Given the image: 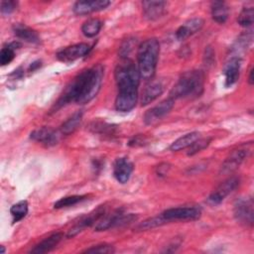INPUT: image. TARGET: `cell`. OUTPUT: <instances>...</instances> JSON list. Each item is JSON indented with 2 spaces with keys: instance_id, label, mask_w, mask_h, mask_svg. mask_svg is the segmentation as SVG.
<instances>
[{
  "instance_id": "11",
  "label": "cell",
  "mask_w": 254,
  "mask_h": 254,
  "mask_svg": "<svg viewBox=\"0 0 254 254\" xmlns=\"http://www.w3.org/2000/svg\"><path fill=\"white\" fill-rule=\"evenodd\" d=\"M62 133L51 127H41L31 132L30 138L36 142H39L47 147L54 146L60 141Z\"/></svg>"
},
{
  "instance_id": "41",
  "label": "cell",
  "mask_w": 254,
  "mask_h": 254,
  "mask_svg": "<svg viewBox=\"0 0 254 254\" xmlns=\"http://www.w3.org/2000/svg\"><path fill=\"white\" fill-rule=\"evenodd\" d=\"M249 84H253V68L250 69V74H249Z\"/></svg>"
},
{
  "instance_id": "20",
  "label": "cell",
  "mask_w": 254,
  "mask_h": 254,
  "mask_svg": "<svg viewBox=\"0 0 254 254\" xmlns=\"http://www.w3.org/2000/svg\"><path fill=\"white\" fill-rule=\"evenodd\" d=\"M64 234L62 232H56L42 240L40 243L35 245L31 250L30 253H35V254H43L52 251L56 246L61 242L63 239Z\"/></svg>"
},
{
  "instance_id": "9",
  "label": "cell",
  "mask_w": 254,
  "mask_h": 254,
  "mask_svg": "<svg viewBox=\"0 0 254 254\" xmlns=\"http://www.w3.org/2000/svg\"><path fill=\"white\" fill-rule=\"evenodd\" d=\"M90 51V46L85 43H79L65 47L57 53V59L64 63L74 62L83 58Z\"/></svg>"
},
{
  "instance_id": "10",
  "label": "cell",
  "mask_w": 254,
  "mask_h": 254,
  "mask_svg": "<svg viewBox=\"0 0 254 254\" xmlns=\"http://www.w3.org/2000/svg\"><path fill=\"white\" fill-rule=\"evenodd\" d=\"M239 182L240 180L237 177H230L227 180L223 181L216 188V190L208 196L207 201L212 205L219 204L225 198V196H227L238 187Z\"/></svg>"
},
{
  "instance_id": "38",
  "label": "cell",
  "mask_w": 254,
  "mask_h": 254,
  "mask_svg": "<svg viewBox=\"0 0 254 254\" xmlns=\"http://www.w3.org/2000/svg\"><path fill=\"white\" fill-rule=\"evenodd\" d=\"M23 76H24V70L21 66L16 68L12 73L9 74V77L11 78V80H19V79H22Z\"/></svg>"
},
{
  "instance_id": "21",
  "label": "cell",
  "mask_w": 254,
  "mask_h": 254,
  "mask_svg": "<svg viewBox=\"0 0 254 254\" xmlns=\"http://www.w3.org/2000/svg\"><path fill=\"white\" fill-rule=\"evenodd\" d=\"M13 32L18 39L23 40L27 43H31V44L40 43V37L38 33L34 29L30 28L25 24H15L13 26Z\"/></svg>"
},
{
  "instance_id": "18",
  "label": "cell",
  "mask_w": 254,
  "mask_h": 254,
  "mask_svg": "<svg viewBox=\"0 0 254 254\" xmlns=\"http://www.w3.org/2000/svg\"><path fill=\"white\" fill-rule=\"evenodd\" d=\"M204 24V21L201 18H192L181 25L176 31V38L179 41H184L190 36L198 32Z\"/></svg>"
},
{
  "instance_id": "31",
  "label": "cell",
  "mask_w": 254,
  "mask_h": 254,
  "mask_svg": "<svg viewBox=\"0 0 254 254\" xmlns=\"http://www.w3.org/2000/svg\"><path fill=\"white\" fill-rule=\"evenodd\" d=\"M165 224L161 214L160 215H157V216H153L151 218H148L146 220H144L143 222H141L136 228L138 230H148V229H152L154 227H157V226H160V225H163Z\"/></svg>"
},
{
  "instance_id": "2",
  "label": "cell",
  "mask_w": 254,
  "mask_h": 254,
  "mask_svg": "<svg viewBox=\"0 0 254 254\" xmlns=\"http://www.w3.org/2000/svg\"><path fill=\"white\" fill-rule=\"evenodd\" d=\"M114 77L118 89L115 108L120 112H129L136 106L138 99L141 78L138 67L131 60L123 59L115 68Z\"/></svg>"
},
{
  "instance_id": "14",
  "label": "cell",
  "mask_w": 254,
  "mask_h": 254,
  "mask_svg": "<svg viewBox=\"0 0 254 254\" xmlns=\"http://www.w3.org/2000/svg\"><path fill=\"white\" fill-rule=\"evenodd\" d=\"M133 163L127 158H118L113 165V176L120 184H125L129 181L133 172Z\"/></svg>"
},
{
  "instance_id": "17",
  "label": "cell",
  "mask_w": 254,
  "mask_h": 254,
  "mask_svg": "<svg viewBox=\"0 0 254 254\" xmlns=\"http://www.w3.org/2000/svg\"><path fill=\"white\" fill-rule=\"evenodd\" d=\"M247 154H248V151L245 149L233 150L222 163L220 172L223 174L232 173L241 165V163L247 157Z\"/></svg>"
},
{
  "instance_id": "32",
  "label": "cell",
  "mask_w": 254,
  "mask_h": 254,
  "mask_svg": "<svg viewBox=\"0 0 254 254\" xmlns=\"http://www.w3.org/2000/svg\"><path fill=\"white\" fill-rule=\"evenodd\" d=\"M210 143V138H198L196 141L193 142V144L191 146H190L189 151H188V155L189 156H192L198 152H200L201 150L205 149Z\"/></svg>"
},
{
  "instance_id": "36",
  "label": "cell",
  "mask_w": 254,
  "mask_h": 254,
  "mask_svg": "<svg viewBox=\"0 0 254 254\" xmlns=\"http://www.w3.org/2000/svg\"><path fill=\"white\" fill-rule=\"evenodd\" d=\"M134 47V42L133 40H127L120 48V56H121V59H128V55L130 54V52L132 51Z\"/></svg>"
},
{
  "instance_id": "37",
  "label": "cell",
  "mask_w": 254,
  "mask_h": 254,
  "mask_svg": "<svg viewBox=\"0 0 254 254\" xmlns=\"http://www.w3.org/2000/svg\"><path fill=\"white\" fill-rule=\"evenodd\" d=\"M213 60H214V53H213V50L210 48V47H207L205 49V55H204V61L207 64H211L213 63Z\"/></svg>"
},
{
  "instance_id": "5",
  "label": "cell",
  "mask_w": 254,
  "mask_h": 254,
  "mask_svg": "<svg viewBox=\"0 0 254 254\" xmlns=\"http://www.w3.org/2000/svg\"><path fill=\"white\" fill-rule=\"evenodd\" d=\"M137 216L133 213H125L123 209H117L111 214H103L95 225L96 231H103L109 228L123 226L136 220Z\"/></svg>"
},
{
  "instance_id": "30",
  "label": "cell",
  "mask_w": 254,
  "mask_h": 254,
  "mask_svg": "<svg viewBox=\"0 0 254 254\" xmlns=\"http://www.w3.org/2000/svg\"><path fill=\"white\" fill-rule=\"evenodd\" d=\"M253 16H254V9L253 7H244L238 18L237 22L242 27H250L253 24Z\"/></svg>"
},
{
  "instance_id": "39",
  "label": "cell",
  "mask_w": 254,
  "mask_h": 254,
  "mask_svg": "<svg viewBox=\"0 0 254 254\" xmlns=\"http://www.w3.org/2000/svg\"><path fill=\"white\" fill-rule=\"evenodd\" d=\"M169 169H170L169 164H166V163H165V164H161V165L158 166V168H157V174H158V176H165V175H167Z\"/></svg>"
},
{
  "instance_id": "7",
  "label": "cell",
  "mask_w": 254,
  "mask_h": 254,
  "mask_svg": "<svg viewBox=\"0 0 254 254\" xmlns=\"http://www.w3.org/2000/svg\"><path fill=\"white\" fill-rule=\"evenodd\" d=\"M201 215V209L197 206H179L168 208L161 213L165 223L177 220H196Z\"/></svg>"
},
{
  "instance_id": "42",
  "label": "cell",
  "mask_w": 254,
  "mask_h": 254,
  "mask_svg": "<svg viewBox=\"0 0 254 254\" xmlns=\"http://www.w3.org/2000/svg\"><path fill=\"white\" fill-rule=\"evenodd\" d=\"M0 247H1V251H0V252H1V253H2V254H3V253H4V252H5V249H4V246H0Z\"/></svg>"
},
{
  "instance_id": "15",
  "label": "cell",
  "mask_w": 254,
  "mask_h": 254,
  "mask_svg": "<svg viewBox=\"0 0 254 254\" xmlns=\"http://www.w3.org/2000/svg\"><path fill=\"white\" fill-rule=\"evenodd\" d=\"M240 67H241V59L238 57H232L226 63L223 68L224 85L226 87H230L238 80Z\"/></svg>"
},
{
  "instance_id": "12",
  "label": "cell",
  "mask_w": 254,
  "mask_h": 254,
  "mask_svg": "<svg viewBox=\"0 0 254 254\" xmlns=\"http://www.w3.org/2000/svg\"><path fill=\"white\" fill-rule=\"evenodd\" d=\"M105 213L104 207L103 206H99L96 209H94L92 212L88 213L87 215L81 217L67 232L66 237L70 238L75 236L76 234H78L80 231H82L85 227L91 226L92 224H94L95 222H97L101 216Z\"/></svg>"
},
{
  "instance_id": "29",
  "label": "cell",
  "mask_w": 254,
  "mask_h": 254,
  "mask_svg": "<svg viewBox=\"0 0 254 254\" xmlns=\"http://www.w3.org/2000/svg\"><path fill=\"white\" fill-rule=\"evenodd\" d=\"M29 210V205L27 200H20L17 203L13 204L10 208V213L13 217V222L16 223L23 219Z\"/></svg>"
},
{
  "instance_id": "22",
  "label": "cell",
  "mask_w": 254,
  "mask_h": 254,
  "mask_svg": "<svg viewBox=\"0 0 254 254\" xmlns=\"http://www.w3.org/2000/svg\"><path fill=\"white\" fill-rule=\"evenodd\" d=\"M210 11H211L212 19L218 24H223L228 19L229 8L225 2H222V1L212 2L210 5Z\"/></svg>"
},
{
  "instance_id": "35",
  "label": "cell",
  "mask_w": 254,
  "mask_h": 254,
  "mask_svg": "<svg viewBox=\"0 0 254 254\" xmlns=\"http://www.w3.org/2000/svg\"><path fill=\"white\" fill-rule=\"evenodd\" d=\"M18 2L17 1H13V0H8V1H2L1 2V13L3 15H9L12 12H14L17 8Z\"/></svg>"
},
{
  "instance_id": "16",
  "label": "cell",
  "mask_w": 254,
  "mask_h": 254,
  "mask_svg": "<svg viewBox=\"0 0 254 254\" xmlns=\"http://www.w3.org/2000/svg\"><path fill=\"white\" fill-rule=\"evenodd\" d=\"M164 89H165V87L161 80L152 78L149 81V83L146 84V86L143 90V94H142V98H141L142 106L152 103L155 99H157L164 92Z\"/></svg>"
},
{
  "instance_id": "40",
  "label": "cell",
  "mask_w": 254,
  "mask_h": 254,
  "mask_svg": "<svg viewBox=\"0 0 254 254\" xmlns=\"http://www.w3.org/2000/svg\"><path fill=\"white\" fill-rule=\"evenodd\" d=\"M42 65V62L41 61H35V62H33L31 64H30V66H29V68H28V70L29 71H35L36 69H38L40 66Z\"/></svg>"
},
{
  "instance_id": "3",
  "label": "cell",
  "mask_w": 254,
  "mask_h": 254,
  "mask_svg": "<svg viewBox=\"0 0 254 254\" xmlns=\"http://www.w3.org/2000/svg\"><path fill=\"white\" fill-rule=\"evenodd\" d=\"M204 88V73L198 69L184 72L170 91L171 98H195L202 94Z\"/></svg>"
},
{
  "instance_id": "19",
  "label": "cell",
  "mask_w": 254,
  "mask_h": 254,
  "mask_svg": "<svg viewBox=\"0 0 254 254\" xmlns=\"http://www.w3.org/2000/svg\"><path fill=\"white\" fill-rule=\"evenodd\" d=\"M165 1H143V15L149 21H155L161 18L166 10Z\"/></svg>"
},
{
  "instance_id": "4",
  "label": "cell",
  "mask_w": 254,
  "mask_h": 254,
  "mask_svg": "<svg viewBox=\"0 0 254 254\" xmlns=\"http://www.w3.org/2000/svg\"><path fill=\"white\" fill-rule=\"evenodd\" d=\"M160 53L159 41L155 38L147 39L138 47V70L141 78L151 80L154 77Z\"/></svg>"
},
{
  "instance_id": "13",
  "label": "cell",
  "mask_w": 254,
  "mask_h": 254,
  "mask_svg": "<svg viewBox=\"0 0 254 254\" xmlns=\"http://www.w3.org/2000/svg\"><path fill=\"white\" fill-rule=\"evenodd\" d=\"M111 4L108 0H91V1H77L73 5V12L76 15H87L93 12L101 11Z\"/></svg>"
},
{
  "instance_id": "34",
  "label": "cell",
  "mask_w": 254,
  "mask_h": 254,
  "mask_svg": "<svg viewBox=\"0 0 254 254\" xmlns=\"http://www.w3.org/2000/svg\"><path fill=\"white\" fill-rule=\"evenodd\" d=\"M84 253H100V254H109L115 252V249L112 245L109 244H98L95 246H92L90 248H87L83 251Z\"/></svg>"
},
{
  "instance_id": "33",
  "label": "cell",
  "mask_w": 254,
  "mask_h": 254,
  "mask_svg": "<svg viewBox=\"0 0 254 254\" xmlns=\"http://www.w3.org/2000/svg\"><path fill=\"white\" fill-rule=\"evenodd\" d=\"M251 40H252L251 31H249V33H245V34L241 35V37L239 39H237L236 43L233 46L234 51H236V52L238 51V53L241 51H245V49L250 45Z\"/></svg>"
},
{
  "instance_id": "6",
  "label": "cell",
  "mask_w": 254,
  "mask_h": 254,
  "mask_svg": "<svg viewBox=\"0 0 254 254\" xmlns=\"http://www.w3.org/2000/svg\"><path fill=\"white\" fill-rule=\"evenodd\" d=\"M233 215L237 222L252 226L254 221V203L252 197H239L233 204Z\"/></svg>"
},
{
  "instance_id": "1",
  "label": "cell",
  "mask_w": 254,
  "mask_h": 254,
  "mask_svg": "<svg viewBox=\"0 0 254 254\" xmlns=\"http://www.w3.org/2000/svg\"><path fill=\"white\" fill-rule=\"evenodd\" d=\"M103 73L104 68L100 64L81 70L64 89L51 112H57L70 102L84 104L91 101L100 89Z\"/></svg>"
},
{
  "instance_id": "25",
  "label": "cell",
  "mask_w": 254,
  "mask_h": 254,
  "mask_svg": "<svg viewBox=\"0 0 254 254\" xmlns=\"http://www.w3.org/2000/svg\"><path fill=\"white\" fill-rule=\"evenodd\" d=\"M89 131L94 134H99L102 136H113L116 132V126L106 123L104 121H92L88 125Z\"/></svg>"
},
{
  "instance_id": "28",
  "label": "cell",
  "mask_w": 254,
  "mask_h": 254,
  "mask_svg": "<svg viewBox=\"0 0 254 254\" xmlns=\"http://www.w3.org/2000/svg\"><path fill=\"white\" fill-rule=\"evenodd\" d=\"M86 198H87L86 194H73V195H69V196H64V197H62L59 200H57L54 203V207L59 209V208L72 206V205H75V204L83 201Z\"/></svg>"
},
{
  "instance_id": "8",
  "label": "cell",
  "mask_w": 254,
  "mask_h": 254,
  "mask_svg": "<svg viewBox=\"0 0 254 254\" xmlns=\"http://www.w3.org/2000/svg\"><path fill=\"white\" fill-rule=\"evenodd\" d=\"M175 100L171 97L161 101L159 104L155 105L154 107L150 108L145 114H144V122L147 125H152L161 120L163 117H165L174 107Z\"/></svg>"
},
{
  "instance_id": "23",
  "label": "cell",
  "mask_w": 254,
  "mask_h": 254,
  "mask_svg": "<svg viewBox=\"0 0 254 254\" xmlns=\"http://www.w3.org/2000/svg\"><path fill=\"white\" fill-rule=\"evenodd\" d=\"M198 138H199V133L196 131L187 133L184 136L178 138L176 141H174L172 143V145L170 146V150L173 152H178V151L184 150L186 148H189Z\"/></svg>"
},
{
  "instance_id": "27",
  "label": "cell",
  "mask_w": 254,
  "mask_h": 254,
  "mask_svg": "<svg viewBox=\"0 0 254 254\" xmlns=\"http://www.w3.org/2000/svg\"><path fill=\"white\" fill-rule=\"evenodd\" d=\"M21 44L18 42H12L7 46L3 47L0 52V64L2 66L10 64L15 58V50L19 49Z\"/></svg>"
},
{
  "instance_id": "26",
  "label": "cell",
  "mask_w": 254,
  "mask_h": 254,
  "mask_svg": "<svg viewBox=\"0 0 254 254\" xmlns=\"http://www.w3.org/2000/svg\"><path fill=\"white\" fill-rule=\"evenodd\" d=\"M102 21L97 18H91L85 21L81 27L82 34L87 38L95 37L102 28Z\"/></svg>"
},
{
  "instance_id": "24",
  "label": "cell",
  "mask_w": 254,
  "mask_h": 254,
  "mask_svg": "<svg viewBox=\"0 0 254 254\" xmlns=\"http://www.w3.org/2000/svg\"><path fill=\"white\" fill-rule=\"evenodd\" d=\"M82 120V111L74 112L69 118H67L60 127V132L62 135H69L73 133L78 126L80 125Z\"/></svg>"
}]
</instances>
